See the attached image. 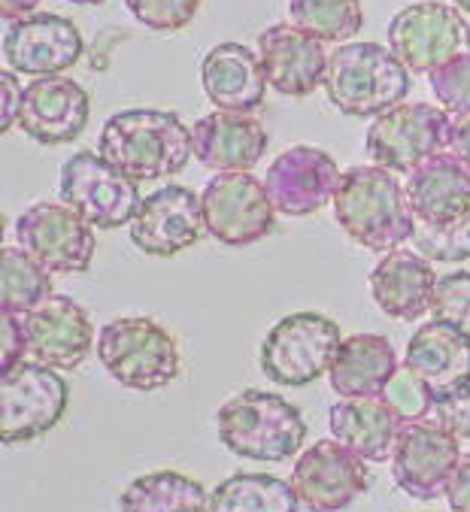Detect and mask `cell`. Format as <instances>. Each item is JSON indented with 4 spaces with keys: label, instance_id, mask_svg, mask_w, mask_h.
<instances>
[{
    "label": "cell",
    "instance_id": "obj_1",
    "mask_svg": "<svg viewBox=\"0 0 470 512\" xmlns=\"http://www.w3.org/2000/svg\"><path fill=\"white\" fill-rule=\"evenodd\" d=\"M334 216L340 228L370 252H395L416 234L407 188L392 170L376 164L352 167L340 176Z\"/></svg>",
    "mask_w": 470,
    "mask_h": 512
},
{
    "label": "cell",
    "instance_id": "obj_2",
    "mask_svg": "<svg viewBox=\"0 0 470 512\" xmlns=\"http://www.w3.org/2000/svg\"><path fill=\"white\" fill-rule=\"evenodd\" d=\"M98 155H104L134 182L176 176L195 155L192 128H185L170 110H119L101 128Z\"/></svg>",
    "mask_w": 470,
    "mask_h": 512
},
{
    "label": "cell",
    "instance_id": "obj_3",
    "mask_svg": "<svg viewBox=\"0 0 470 512\" xmlns=\"http://www.w3.org/2000/svg\"><path fill=\"white\" fill-rule=\"evenodd\" d=\"M322 88L343 116L376 119L404 104L410 94V70L380 43H343L328 55Z\"/></svg>",
    "mask_w": 470,
    "mask_h": 512
},
{
    "label": "cell",
    "instance_id": "obj_4",
    "mask_svg": "<svg viewBox=\"0 0 470 512\" xmlns=\"http://www.w3.org/2000/svg\"><path fill=\"white\" fill-rule=\"evenodd\" d=\"M219 440L240 458L252 461H289L301 455L307 440V422L301 409L270 391H240L222 403L216 416Z\"/></svg>",
    "mask_w": 470,
    "mask_h": 512
},
{
    "label": "cell",
    "instance_id": "obj_5",
    "mask_svg": "<svg viewBox=\"0 0 470 512\" xmlns=\"http://www.w3.org/2000/svg\"><path fill=\"white\" fill-rule=\"evenodd\" d=\"M98 358L125 388L158 391L179 376V349L164 325L146 316L107 322L98 331Z\"/></svg>",
    "mask_w": 470,
    "mask_h": 512
},
{
    "label": "cell",
    "instance_id": "obj_6",
    "mask_svg": "<svg viewBox=\"0 0 470 512\" xmlns=\"http://www.w3.org/2000/svg\"><path fill=\"white\" fill-rule=\"evenodd\" d=\"M343 346V331L322 313L279 319L261 343V370L270 382L301 388L325 376Z\"/></svg>",
    "mask_w": 470,
    "mask_h": 512
},
{
    "label": "cell",
    "instance_id": "obj_7",
    "mask_svg": "<svg viewBox=\"0 0 470 512\" xmlns=\"http://www.w3.org/2000/svg\"><path fill=\"white\" fill-rule=\"evenodd\" d=\"M58 191L64 203H70L85 222L101 231L131 225L143 203L137 182L128 173H122L104 155H94L85 149L61 164Z\"/></svg>",
    "mask_w": 470,
    "mask_h": 512
},
{
    "label": "cell",
    "instance_id": "obj_8",
    "mask_svg": "<svg viewBox=\"0 0 470 512\" xmlns=\"http://www.w3.org/2000/svg\"><path fill=\"white\" fill-rule=\"evenodd\" d=\"M67 403L70 388L58 370L40 361H22L0 382V440L13 446L49 434L64 419Z\"/></svg>",
    "mask_w": 470,
    "mask_h": 512
},
{
    "label": "cell",
    "instance_id": "obj_9",
    "mask_svg": "<svg viewBox=\"0 0 470 512\" xmlns=\"http://www.w3.org/2000/svg\"><path fill=\"white\" fill-rule=\"evenodd\" d=\"M449 113L431 104H398L367 128V155L376 167L413 173L449 146Z\"/></svg>",
    "mask_w": 470,
    "mask_h": 512
},
{
    "label": "cell",
    "instance_id": "obj_10",
    "mask_svg": "<svg viewBox=\"0 0 470 512\" xmlns=\"http://www.w3.org/2000/svg\"><path fill=\"white\" fill-rule=\"evenodd\" d=\"M204 225L222 246L240 249L264 240L276 225V207L252 173H219L201 194Z\"/></svg>",
    "mask_w": 470,
    "mask_h": 512
},
{
    "label": "cell",
    "instance_id": "obj_11",
    "mask_svg": "<svg viewBox=\"0 0 470 512\" xmlns=\"http://www.w3.org/2000/svg\"><path fill=\"white\" fill-rule=\"evenodd\" d=\"M91 228L70 203L43 200L16 219V243L49 273H85L98 249Z\"/></svg>",
    "mask_w": 470,
    "mask_h": 512
},
{
    "label": "cell",
    "instance_id": "obj_12",
    "mask_svg": "<svg viewBox=\"0 0 470 512\" xmlns=\"http://www.w3.org/2000/svg\"><path fill=\"white\" fill-rule=\"evenodd\" d=\"M389 49L407 64L410 73H431L470 49V28L458 7L422 0V4L404 7L389 22Z\"/></svg>",
    "mask_w": 470,
    "mask_h": 512
},
{
    "label": "cell",
    "instance_id": "obj_13",
    "mask_svg": "<svg viewBox=\"0 0 470 512\" xmlns=\"http://www.w3.org/2000/svg\"><path fill=\"white\" fill-rule=\"evenodd\" d=\"M458 464L461 440L437 419H422L404 425L392 455V476L404 494L416 500H434L446 494V485Z\"/></svg>",
    "mask_w": 470,
    "mask_h": 512
},
{
    "label": "cell",
    "instance_id": "obj_14",
    "mask_svg": "<svg viewBox=\"0 0 470 512\" xmlns=\"http://www.w3.org/2000/svg\"><path fill=\"white\" fill-rule=\"evenodd\" d=\"M292 485L310 512H337L367 491L370 473L367 461L343 443L319 440L298 455Z\"/></svg>",
    "mask_w": 470,
    "mask_h": 512
},
{
    "label": "cell",
    "instance_id": "obj_15",
    "mask_svg": "<svg viewBox=\"0 0 470 512\" xmlns=\"http://www.w3.org/2000/svg\"><path fill=\"white\" fill-rule=\"evenodd\" d=\"M201 197L185 185H164L143 197L131 222V243L152 258H173L204 237Z\"/></svg>",
    "mask_w": 470,
    "mask_h": 512
},
{
    "label": "cell",
    "instance_id": "obj_16",
    "mask_svg": "<svg viewBox=\"0 0 470 512\" xmlns=\"http://www.w3.org/2000/svg\"><path fill=\"white\" fill-rule=\"evenodd\" d=\"M85 40L79 28L58 13H31L7 25L4 31V58L16 73L43 79L61 76L79 64Z\"/></svg>",
    "mask_w": 470,
    "mask_h": 512
},
{
    "label": "cell",
    "instance_id": "obj_17",
    "mask_svg": "<svg viewBox=\"0 0 470 512\" xmlns=\"http://www.w3.org/2000/svg\"><path fill=\"white\" fill-rule=\"evenodd\" d=\"M337 161L316 146H292L282 152L264 173V188L279 216H313L328 200H334L340 185Z\"/></svg>",
    "mask_w": 470,
    "mask_h": 512
},
{
    "label": "cell",
    "instance_id": "obj_18",
    "mask_svg": "<svg viewBox=\"0 0 470 512\" xmlns=\"http://www.w3.org/2000/svg\"><path fill=\"white\" fill-rule=\"evenodd\" d=\"M88 116V91L67 76H43L22 91L19 128L43 146L73 143L76 137H82Z\"/></svg>",
    "mask_w": 470,
    "mask_h": 512
},
{
    "label": "cell",
    "instance_id": "obj_19",
    "mask_svg": "<svg viewBox=\"0 0 470 512\" xmlns=\"http://www.w3.org/2000/svg\"><path fill=\"white\" fill-rule=\"evenodd\" d=\"M22 319L31 361H40L52 370H76L91 352L94 325L73 297L52 294Z\"/></svg>",
    "mask_w": 470,
    "mask_h": 512
},
{
    "label": "cell",
    "instance_id": "obj_20",
    "mask_svg": "<svg viewBox=\"0 0 470 512\" xmlns=\"http://www.w3.org/2000/svg\"><path fill=\"white\" fill-rule=\"evenodd\" d=\"M258 58L267 85L289 97H307L325 82L328 55L322 40L295 28L273 25L258 37Z\"/></svg>",
    "mask_w": 470,
    "mask_h": 512
},
{
    "label": "cell",
    "instance_id": "obj_21",
    "mask_svg": "<svg viewBox=\"0 0 470 512\" xmlns=\"http://www.w3.org/2000/svg\"><path fill=\"white\" fill-rule=\"evenodd\" d=\"M267 131L246 113H210L192 125V149L204 167L219 173H249L267 152Z\"/></svg>",
    "mask_w": 470,
    "mask_h": 512
},
{
    "label": "cell",
    "instance_id": "obj_22",
    "mask_svg": "<svg viewBox=\"0 0 470 512\" xmlns=\"http://www.w3.org/2000/svg\"><path fill=\"white\" fill-rule=\"evenodd\" d=\"M437 279L440 276L425 255L395 249L370 270V294L386 316L398 322H416L431 313Z\"/></svg>",
    "mask_w": 470,
    "mask_h": 512
},
{
    "label": "cell",
    "instance_id": "obj_23",
    "mask_svg": "<svg viewBox=\"0 0 470 512\" xmlns=\"http://www.w3.org/2000/svg\"><path fill=\"white\" fill-rule=\"evenodd\" d=\"M201 85L216 110L252 116L267 94V76L261 58L243 43H219L201 61Z\"/></svg>",
    "mask_w": 470,
    "mask_h": 512
},
{
    "label": "cell",
    "instance_id": "obj_24",
    "mask_svg": "<svg viewBox=\"0 0 470 512\" xmlns=\"http://www.w3.org/2000/svg\"><path fill=\"white\" fill-rule=\"evenodd\" d=\"M328 428L337 443L364 461L383 464L395 455L404 422L383 397H343L328 409Z\"/></svg>",
    "mask_w": 470,
    "mask_h": 512
},
{
    "label": "cell",
    "instance_id": "obj_25",
    "mask_svg": "<svg viewBox=\"0 0 470 512\" xmlns=\"http://www.w3.org/2000/svg\"><path fill=\"white\" fill-rule=\"evenodd\" d=\"M410 210L422 225H452L470 213V170L455 155H437L407 176Z\"/></svg>",
    "mask_w": 470,
    "mask_h": 512
},
{
    "label": "cell",
    "instance_id": "obj_26",
    "mask_svg": "<svg viewBox=\"0 0 470 512\" xmlns=\"http://www.w3.org/2000/svg\"><path fill=\"white\" fill-rule=\"evenodd\" d=\"M404 367L431 388L434 400H443L470 379V343L446 325L428 322L410 337Z\"/></svg>",
    "mask_w": 470,
    "mask_h": 512
},
{
    "label": "cell",
    "instance_id": "obj_27",
    "mask_svg": "<svg viewBox=\"0 0 470 512\" xmlns=\"http://www.w3.org/2000/svg\"><path fill=\"white\" fill-rule=\"evenodd\" d=\"M398 373V355L383 334H352L343 340L328 379L340 397H383Z\"/></svg>",
    "mask_w": 470,
    "mask_h": 512
},
{
    "label": "cell",
    "instance_id": "obj_28",
    "mask_svg": "<svg viewBox=\"0 0 470 512\" xmlns=\"http://www.w3.org/2000/svg\"><path fill=\"white\" fill-rule=\"evenodd\" d=\"M119 512H210V494L179 470H152L122 491Z\"/></svg>",
    "mask_w": 470,
    "mask_h": 512
},
{
    "label": "cell",
    "instance_id": "obj_29",
    "mask_svg": "<svg viewBox=\"0 0 470 512\" xmlns=\"http://www.w3.org/2000/svg\"><path fill=\"white\" fill-rule=\"evenodd\" d=\"M301 497L292 482L270 473H234L210 494V512H298Z\"/></svg>",
    "mask_w": 470,
    "mask_h": 512
},
{
    "label": "cell",
    "instance_id": "obj_30",
    "mask_svg": "<svg viewBox=\"0 0 470 512\" xmlns=\"http://www.w3.org/2000/svg\"><path fill=\"white\" fill-rule=\"evenodd\" d=\"M52 297V273L25 249H0V313L28 316Z\"/></svg>",
    "mask_w": 470,
    "mask_h": 512
},
{
    "label": "cell",
    "instance_id": "obj_31",
    "mask_svg": "<svg viewBox=\"0 0 470 512\" xmlns=\"http://www.w3.org/2000/svg\"><path fill=\"white\" fill-rule=\"evenodd\" d=\"M289 16L295 28L340 46L364 25L361 0H289Z\"/></svg>",
    "mask_w": 470,
    "mask_h": 512
},
{
    "label": "cell",
    "instance_id": "obj_32",
    "mask_svg": "<svg viewBox=\"0 0 470 512\" xmlns=\"http://www.w3.org/2000/svg\"><path fill=\"white\" fill-rule=\"evenodd\" d=\"M431 322L446 325L470 343V270H455L437 279Z\"/></svg>",
    "mask_w": 470,
    "mask_h": 512
},
{
    "label": "cell",
    "instance_id": "obj_33",
    "mask_svg": "<svg viewBox=\"0 0 470 512\" xmlns=\"http://www.w3.org/2000/svg\"><path fill=\"white\" fill-rule=\"evenodd\" d=\"M413 246L428 261L458 264L470 258V213L452 225H419L413 234Z\"/></svg>",
    "mask_w": 470,
    "mask_h": 512
},
{
    "label": "cell",
    "instance_id": "obj_34",
    "mask_svg": "<svg viewBox=\"0 0 470 512\" xmlns=\"http://www.w3.org/2000/svg\"><path fill=\"white\" fill-rule=\"evenodd\" d=\"M428 85L446 113L470 116V49L428 73Z\"/></svg>",
    "mask_w": 470,
    "mask_h": 512
},
{
    "label": "cell",
    "instance_id": "obj_35",
    "mask_svg": "<svg viewBox=\"0 0 470 512\" xmlns=\"http://www.w3.org/2000/svg\"><path fill=\"white\" fill-rule=\"evenodd\" d=\"M383 400L395 409V416L404 425L428 419V413H434V406H437L431 388L407 367H398V373L389 379V385L383 391Z\"/></svg>",
    "mask_w": 470,
    "mask_h": 512
},
{
    "label": "cell",
    "instance_id": "obj_36",
    "mask_svg": "<svg viewBox=\"0 0 470 512\" xmlns=\"http://www.w3.org/2000/svg\"><path fill=\"white\" fill-rule=\"evenodd\" d=\"M125 7L152 31H179L195 22L201 0H125Z\"/></svg>",
    "mask_w": 470,
    "mask_h": 512
},
{
    "label": "cell",
    "instance_id": "obj_37",
    "mask_svg": "<svg viewBox=\"0 0 470 512\" xmlns=\"http://www.w3.org/2000/svg\"><path fill=\"white\" fill-rule=\"evenodd\" d=\"M434 416L458 440H470V379L461 388H455L452 394H446L443 400H437Z\"/></svg>",
    "mask_w": 470,
    "mask_h": 512
},
{
    "label": "cell",
    "instance_id": "obj_38",
    "mask_svg": "<svg viewBox=\"0 0 470 512\" xmlns=\"http://www.w3.org/2000/svg\"><path fill=\"white\" fill-rule=\"evenodd\" d=\"M25 355H28L25 319L16 313H0V367H4V373L19 367Z\"/></svg>",
    "mask_w": 470,
    "mask_h": 512
},
{
    "label": "cell",
    "instance_id": "obj_39",
    "mask_svg": "<svg viewBox=\"0 0 470 512\" xmlns=\"http://www.w3.org/2000/svg\"><path fill=\"white\" fill-rule=\"evenodd\" d=\"M0 85H4V104H0V128L4 131H10L13 128V122L19 125V107H22V85H19V79H16V70H4L0 73Z\"/></svg>",
    "mask_w": 470,
    "mask_h": 512
},
{
    "label": "cell",
    "instance_id": "obj_40",
    "mask_svg": "<svg viewBox=\"0 0 470 512\" xmlns=\"http://www.w3.org/2000/svg\"><path fill=\"white\" fill-rule=\"evenodd\" d=\"M446 503L452 512H470V455H464L461 464L455 467L446 485Z\"/></svg>",
    "mask_w": 470,
    "mask_h": 512
},
{
    "label": "cell",
    "instance_id": "obj_41",
    "mask_svg": "<svg viewBox=\"0 0 470 512\" xmlns=\"http://www.w3.org/2000/svg\"><path fill=\"white\" fill-rule=\"evenodd\" d=\"M449 152L470 170V116H455L449 125Z\"/></svg>",
    "mask_w": 470,
    "mask_h": 512
},
{
    "label": "cell",
    "instance_id": "obj_42",
    "mask_svg": "<svg viewBox=\"0 0 470 512\" xmlns=\"http://www.w3.org/2000/svg\"><path fill=\"white\" fill-rule=\"evenodd\" d=\"M37 4L40 0H0V16H4V22H16L22 16H31L37 13Z\"/></svg>",
    "mask_w": 470,
    "mask_h": 512
},
{
    "label": "cell",
    "instance_id": "obj_43",
    "mask_svg": "<svg viewBox=\"0 0 470 512\" xmlns=\"http://www.w3.org/2000/svg\"><path fill=\"white\" fill-rule=\"evenodd\" d=\"M70 4H76V7H101V4H107V0H70Z\"/></svg>",
    "mask_w": 470,
    "mask_h": 512
},
{
    "label": "cell",
    "instance_id": "obj_44",
    "mask_svg": "<svg viewBox=\"0 0 470 512\" xmlns=\"http://www.w3.org/2000/svg\"><path fill=\"white\" fill-rule=\"evenodd\" d=\"M452 4H455L461 13H470V0H452Z\"/></svg>",
    "mask_w": 470,
    "mask_h": 512
}]
</instances>
